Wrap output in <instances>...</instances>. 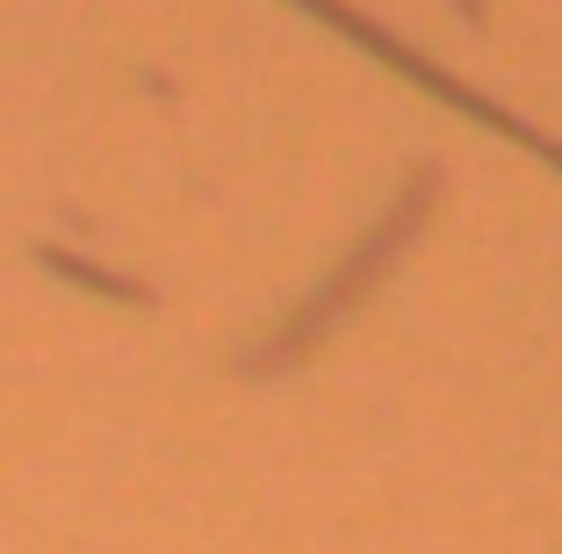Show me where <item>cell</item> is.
<instances>
[{
	"mask_svg": "<svg viewBox=\"0 0 562 554\" xmlns=\"http://www.w3.org/2000/svg\"><path fill=\"white\" fill-rule=\"evenodd\" d=\"M303 8H311V15H325L331 30H347L353 44H368V50H375V58H382V66H390V72H404V80H412V87H426L432 101H447V109H462L469 123H483V131H497V137H513V145H527L533 159H548V166H555V173H562V137L533 131L527 115L497 109L491 94H476V87H462V80H454V72H440V66H432V58H418V50L404 44V36H390V30H375V22H368V15H353L347 0H303Z\"/></svg>",
	"mask_w": 562,
	"mask_h": 554,
	"instance_id": "obj_1",
	"label": "cell"
},
{
	"mask_svg": "<svg viewBox=\"0 0 562 554\" xmlns=\"http://www.w3.org/2000/svg\"><path fill=\"white\" fill-rule=\"evenodd\" d=\"M462 15H469V22H476V30H483V0H462Z\"/></svg>",
	"mask_w": 562,
	"mask_h": 554,
	"instance_id": "obj_2",
	"label": "cell"
}]
</instances>
